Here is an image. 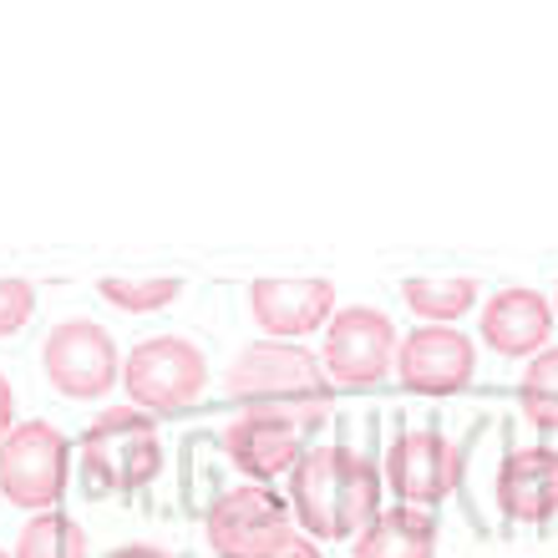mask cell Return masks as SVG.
<instances>
[{"instance_id":"cell-23","label":"cell","mask_w":558,"mask_h":558,"mask_svg":"<svg viewBox=\"0 0 558 558\" xmlns=\"http://www.w3.org/2000/svg\"><path fill=\"white\" fill-rule=\"evenodd\" d=\"M107 558H173L168 548H153V544H128L118 548V554H107Z\"/></svg>"},{"instance_id":"cell-4","label":"cell","mask_w":558,"mask_h":558,"mask_svg":"<svg viewBox=\"0 0 558 558\" xmlns=\"http://www.w3.org/2000/svg\"><path fill=\"white\" fill-rule=\"evenodd\" d=\"M122 386H128V397H133L143 412H158V416L189 412L208 386V361H204V351L183 336L143 340V345H133L128 361H122Z\"/></svg>"},{"instance_id":"cell-13","label":"cell","mask_w":558,"mask_h":558,"mask_svg":"<svg viewBox=\"0 0 558 558\" xmlns=\"http://www.w3.org/2000/svg\"><path fill=\"white\" fill-rule=\"evenodd\" d=\"M498 502L518 523H548L558 513V452L554 447H523L508 452L498 472Z\"/></svg>"},{"instance_id":"cell-7","label":"cell","mask_w":558,"mask_h":558,"mask_svg":"<svg viewBox=\"0 0 558 558\" xmlns=\"http://www.w3.org/2000/svg\"><path fill=\"white\" fill-rule=\"evenodd\" d=\"M290 502L265 483L234 487L208 508V548L219 558H265L290 538Z\"/></svg>"},{"instance_id":"cell-9","label":"cell","mask_w":558,"mask_h":558,"mask_svg":"<svg viewBox=\"0 0 558 558\" xmlns=\"http://www.w3.org/2000/svg\"><path fill=\"white\" fill-rule=\"evenodd\" d=\"M457 477H462V452L441 432H401L386 452V483L407 508H432V502L452 498Z\"/></svg>"},{"instance_id":"cell-10","label":"cell","mask_w":558,"mask_h":558,"mask_svg":"<svg viewBox=\"0 0 558 558\" xmlns=\"http://www.w3.org/2000/svg\"><path fill=\"white\" fill-rule=\"evenodd\" d=\"M477 351L452 325H422L397 345V376L416 397H452L472 381Z\"/></svg>"},{"instance_id":"cell-11","label":"cell","mask_w":558,"mask_h":558,"mask_svg":"<svg viewBox=\"0 0 558 558\" xmlns=\"http://www.w3.org/2000/svg\"><path fill=\"white\" fill-rule=\"evenodd\" d=\"M250 310H254V320L265 325L269 340H300L336 320V284L320 275L254 279Z\"/></svg>"},{"instance_id":"cell-24","label":"cell","mask_w":558,"mask_h":558,"mask_svg":"<svg viewBox=\"0 0 558 558\" xmlns=\"http://www.w3.org/2000/svg\"><path fill=\"white\" fill-rule=\"evenodd\" d=\"M0 558H11V554H0Z\"/></svg>"},{"instance_id":"cell-1","label":"cell","mask_w":558,"mask_h":558,"mask_svg":"<svg viewBox=\"0 0 558 558\" xmlns=\"http://www.w3.org/2000/svg\"><path fill=\"white\" fill-rule=\"evenodd\" d=\"M290 513L305 538H351L381 513V472L351 447H315L290 472Z\"/></svg>"},{"instance_id":"cell-6","label":"cell","mask_w":558,"mask_h":558,"mask_svg":"<svg viewBox=\"0 0 558 558\" xmlns=\"http://www.w3.org/2000/svg\"><path fill=\"white\" fill-rule=\"evenodd\" d=\"M391 366H397V325L371 305L336 310V320L325 325V376H330V386L366 391V386H381Z\"/></svg>"},{"instance_id":"cell-22","label":"cell","mask_w":558,"mask_h":558,"mask_svg":"<svg viewBox=\"0 0 558 558\" xmlns=\"http://www.w3.org/2000/svg\"><path fill=\"white\" fill-rule=\"evenodd\" d=\"M11 422H15V391H11V381L0 376V441H5V432H11Z\"/></svg>"},{"instance_id":"cell-12","label":"cell","mask_w":558,"mask_h":558,"mask_svg":"<svg viewBox=\"0 0 558 558\" xmlns=\"http://www.w3.org/2000/svg\"><path fill=\"white\" fill-rule=\"evenodd\" d=\"M223 452L234 457V468L250 472L254 483H269L279 472H294V462L305 457V426H294L290 416L244 412L223 432Z\"/></svg>"},{"instance_id":"cell-14","label":"cell","mask_w":558,"mask_h":558,"mask_svg":"<svg viewBox=\"0 0 558 558\" xmlns=\"http://www.w3.org/2000/svg\"><path fill=\"white\" fill-rule=\"evenodd\" d=\"M554 330V310L538 290H502L483 305V345L498 355H538Z\"/></svg>"},{"instance_id":"cell-18","label":"cell","mask_w":558,"mask_h":558,"mask_svg":"<svg viewBox=\"0 0 558 558\" xmlns=\"http://www.w3.org/2000/svg\"><path fill=\"white\" fill-rule=\"evenodd\" d=\"M97 290H102V300L128 310V315H153V310L173 305L183 294V284L173 275H107Z\"/></svg>"},{"instance_id":"cell-17","label":"cell","mask_w":558,"mask_h":558,"mask_svg":"<svg viewBox=\"0 0 558 558\" xmlns=\"http://www.w3.org/2000/svg\"><path fill=\"white\" fill-rule=\"evenodd\" d=\"M11 558H87V533L66 513H36L21 529V544Z\"/></svg>"},{"instance_id":"cell-16","label":"cell","mask_w":558,"mask_h":558,"mask_svg":"<svg viewBox=\"0 0 558 558\" xmlns=\"http://www.w3.org/2000/svg\"><path fill=\"white\" fill-rule=\"evenodd\" d=\"M407 305L422 315L426 325H452L477 305V279L468 275H437V279H407L401 284Z\"/></svg>"},{"instance_id":"cell-21","label":"cell","mask_w":558,"mask_h":558,"mask_svg":"<svg viewBox=\"0 0 558 558\" xmlns=\"http://www.w3.org/2000/svg\"><path fill=\"white\" fill-rule=\"evenodd\" d=\"M265 558H325V554H320V544H315V538H305V533H290V538H284L279 548H269Z\"/></svg>"},{"instance_id":"cell-19","label":"cell","mask_w":558,"mask_h":558,"mask_svg":"<svg viewBox=\"0 0 558 558\" xmlns=\"http://www.w3.org/2000/svg\"><path fill=\"white\" fill-rule=\"evenodd\" d=\"M523 416L538 432H558V351H538L523 371Z\"/></svg>"},{"instance_id":"cell-3","label":"cell","mask_w":558,"mask_h":558,"mask_svg":"<svg viewBox=\"0 0 558 558\" xmlns=\"http://www.w3.org/2000/svg\"><path fill=\"white\" fill-rule=\"evenodd\" d=\"M162 468V441L158 426L143 412H102L82 432V472H87L92 493H137L158 477Z\"/></svg>"},{"instance_id":"cell-20","label":"cell","mask_w":558,"mask_h":558,"mask_svg":"<svg viewBox=\"0 0 558 558\" xmlns=\"http://www.w3.org/2000/svg\"><path fill=\"white\" fill-rule=\"evenodd\" d=\"M36 315V284L15 275H0V336H15Z\"/></svg>"},{"instance_id":"cell-8","label":"cell","mask_w":558,"mask_h":558,"mask_svg":"<svg viewBox=\"0 0 558 558\" xmlns=\"http://www.w3.org/2000/svg\"><path fill=\"white\" fill-rule=\"evenodd\" d=\"M41 371L51 391L72 401L107 397L118 386V340L107 336L97 320H66L46 336Z\"/></svg>"},{"instance_id":"cell-2","label":"cell","mask_w":558,"mask_h":558,"mask_svg":"<svg viewBox=\"0 0 558 558\" xmlns=\"http://www.w3.org/2000/svg\"><path fill=\"white\" fill-rule=\"evenodd\" d=\"M234 407L244 412L290 416L294 426H315L336 397V386L325 376V361L294 340H254L234 355V366L223 376Z\"/></svg>"},{"instance_id":"cell-15","label":"cell","mask_w":558,"mask_h":558,"mask_svg":"<svg viewBox=\"0 0 558 558\" xmlns=\"http://www.w3.org/2000/svg\"><path fill=\"white\" fill-rule=\"evenodd\" d=\"M437 554V523L432 513H416L397 502L391 513H376L361 529V544L351 558H432Z\"/></svg>"},{"instance_id":"cell-5","label":"cell","mask_w":558,"mask_h":558,"mask_svg":"<svg viewBox=\"0 0 558 558\" xmlns=\"http://www.w3.org/2000/svg\"><path fill=\"white\" fill-rule=\"evenodd\" d=\"M66 457L72 441L51 422L11 426L0 441V493L26 513H51L66 493Z\"/></svg>"}]
</instances>
